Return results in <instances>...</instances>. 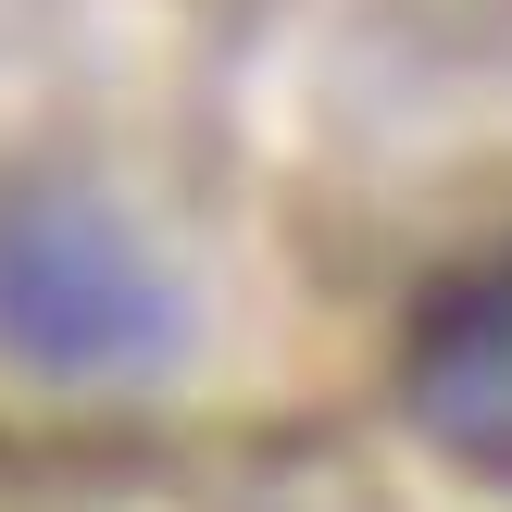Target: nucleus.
Segmentation results:
<instances>
[{"instance_id":"1","label":"nucleus","mask_w":512,"mask_h":512,"mask_svg":"<svg viewBox=\"0 0 512 512\" xmlns=\"http://www.w3.org/2000/svg\"><path fill=\"white\" fill-rule=\"evenodd\" d=\"M188 338L175 275L138 250V225L88 188H0V363L25 375H150Z\"/></svg>"},{"instance_id":"2","label":"nucleus","mask_w":512,"mask_h":512,"mask_svg":"<svg viewBox=\"0 0 512 512\" xmlns=\"http://www.w3.org/2000/svg\"><path fill=\"white\" fill-rule=\"evenodd\" d=\"M400 413L475 488H512V250H475L400 325Z\"/></svg>"}]
</instances>
